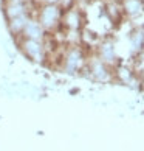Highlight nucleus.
<instances>
[{"instance_id":"1","label":"nucleus","mask_w":144,"mask_h":151,"mask_svg":"<svg viewBox=\"0 0 144 151\" xmlns=\"http://www.w3.org/2000/svg\"><path fill=\"white\" fill-rule=\"evenodd\" d=\"M88 59L87 48L79 42H70L67 47L60 50L59 56L56 59V67L65 75H79L85 70Z\"/></svg>"},{"instance_id":"10","label":"nucleus","mask_w":144,"mask_h":151,"mask_svg":"<svg viewBox=\"0 0 144 151\" xmlns=\"http://www.w3.org/2000/svg\"><path fill=\"white\" fill-rule=\"evenodd\" d=\"M129 47L133 55H140L144 50V30L135 28L129 35Z\"/></svg>"},{"instance_id":"2","label":"nucleus","mask_w":144,"mask_h":151,"mask_svg":"<svg viewBox=\"0 0 144 151\" xmlns=\"http://www.w3.org/2000/svg\"><path fill=\"white\" fill-rule=\"evenodd\" d=\"M62 8L53 3H39L33 16L40 22V25L50 35H56L60 30V20H62Z\"/></svg>"},{"instance_id":"15","label":"nucleus","mask_w":144,"mask_h":151,"mask_svg":"<svg viewBox=\"0 0 144 151\" xmlns=\"http://www.w3.org/2000/svg\"><path fill=\"white\" fill-rule=\"evenodd\" d=\"M28 3H31V5H37V3H40V0H26Z\"/></svg>"},{"instance_id":"7","label":"nucleus","mask_w":144,"mask_h":151,"mask_svg":"<svg viewBox=\"0 0 144 151\" xmlns=\"http://www.w3.org/2000/svg\"><path fill=\"white\" fill-rule=\"evenodd\" d=\"M22 36L28 37V39H36V41H45L48 33L40 25V22H39L34 16H31V17L28 19V22H26L23 31H22Z\"/></svg>"},{"instance_id":"13","label":"nucleus","mask_w":144,"mask_h":151,"mask_svg":"<svg viewBox=\"0 0 144 151\" xmlns=\"http://www.w3.org/2000/svg\"><path fill=\"white\" fill-rule=\"evenodd\" d=\"M60 0H40V3H53V5H59Z\"/></svg>"},{"instance_id":"4","label":"nucleus","mask_w":144,"mask_h":151,"mask_svg":"<svg viewBox=\"0 0 144 151\" xmlns=\"http://www.w3.org/2000/svg\"><path fill=\"white\" fill-rule=\"evenodd\" d=\"M85 13L81 9L79 5L70 8L62 13V20H60V30L65 36L67 35H81L85 28Z\"/></svg>"},{"instance_id":"3","label":"nucleus","mask_w":144,"mask_h":151,"mask_svg":"<svg viewBox=\"0 0 144 151\" xmlns=\"http://www.w3.org/2000/svg\"><path fill=\"white\" fill-rule=\"evenodd\" d=\"M17 44L19 50L22 52V55L31 61L33 64L37 65H47L48 64V52L45 48L43 41H36V39H28L23 36H19L14 39Z\"/></svg>"},{"instance_id":"14","label":"nucleus","mask_w":144,"mask_h":151,"mask_svg":"<svg viewBox=\"0 0 144 151\" xmlns=\"http://www.w3.org/2000/svg\"><path fill=\"white\" fill-rule=\"evenodd\" d=\"M16 2H25V0H3V3H16Z\"/></svg>"},{"instance_id":"9","label":"nucleus","mask_w":144,"mask_h":151,"mask_svg":"<svg viewBox=\"0 0 144 151\" xmlns=\"http://www.w3.org/2000/svg\"><path fill=\"white\" fill-rule=\"evenodd\" d=\"M33 16V13H25V14H20L17 16V17H13V19H8L6 20V25H8V31L9 35L13 36L14 39L22 36V31H23L26 22H28V19Z\"/></svg>"},{"instance_id":"11","label":"nucleus","mask_w":144,"mask_h":151,"mask_svg":"<svg viewBox=\"0 0 144 151\" xmlns=\"http://www.w3.org/2000/svg\"><path fill=\"white\" fill-rule=\"evenodd\" d=\"M113 73H115V78H118L123 84H133L135 80H136L133 70L129 69V67H126V65L118 64L116 67H113Z\"/></svg>"},{"instance_id":"16","label":"nucleus","mask_w":144,"mask_h":151,"mask_svg":"<svg viewBox=\"0 0 144 151\" xmlns=\"http://www.w3.org/2000/svg\"><path fill=\"white\" fill-rule=\"evenodd\" d=\"M77 2H81V3H85V5H88V3H92L93 0H77Z\"/></svg>"},{"instance_id":"6","label":"nucleus","mask_w":144,"mask_h":151,"mask_svg":"<svg viewBox=\"0 0 144 151\" xmlns=\"http://www.w3.org/2000/svg\"><path fill=\"white\" fill-rule=\"evenodd\" d=\"M95 55L102 59L106 64H109L110 67H116L119 64L118 61V55H116V47H115V42L112 39H102L96 44V50H95Z\"/></svg>"},{"instance_id":"12","label":"nucleus","mask_w":144,"mask_h":151,"mask_svg":"<svg viewBox=\"0 0 144 151\" xmlns=\"http://www.w3.org/2000/svg\"><path fill=\"white\" fill-rule=\"evenodd\" d=\"M77 5V0H60L59 2V6L62 8V11H67L70 8H73Z\"/></svg>"},{"instance_id":"8","label":"nucleus","mask_w":144,"mask_h":151,"mask_svg":"<svg viewBox=\"0 0 144 151\" xmlns=\"http://www.w3.org/2000/svg\"><path fill=\"white\" fill-rule=\"evenodd\" d=\"M124 17L138 19L144 14V0H119Z\"/></svg>"},{"instance_id":"5","label":"nucleus","mask_w":144,"mask_h":151,"mask_svg":"<svg viewBox=\"0 0 144 151\" xmlns=\"http://www.w3.org/2000/svg\"><path fill=\"white\" fill-rule=\"evenodd\" d=\"M85 73L95 80L96 83H109L115 78L113 73V67H110L109 64H106L102 59H99L95 53L88 55L87 59V65H85Z\"/></svg>"}]
</instances>
